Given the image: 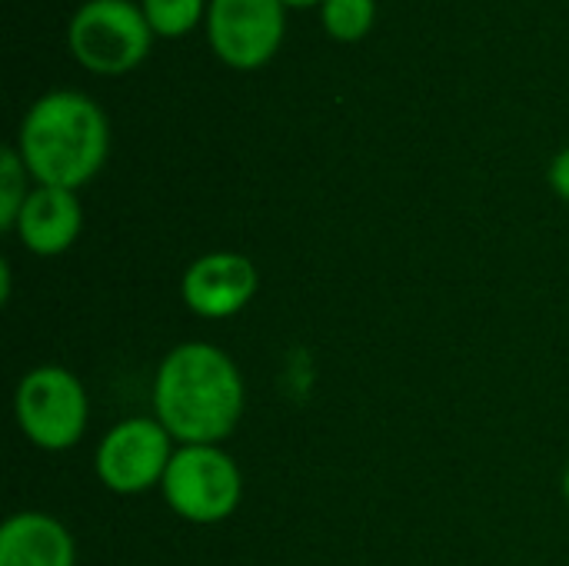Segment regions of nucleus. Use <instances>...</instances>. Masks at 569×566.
Segmentation results:
<instances>
[{"label": "nucleus", "instance_id": "17", "mask_svg": "<svg viewBox=\"0 0 569 566\" xmlns=\"http://www.w3.org/2000/svg\"><path fill=\"white\" fill-rule=\"evenodd\" d=\"M563 497H567V504H569V464H567V470H563Z\"/></svg>", "mask_w": 569, "mask_h": 566}, {"label": "nucleus", "instance_id": "10", "mask_svg": "<svg viewBox=\"0 0 569 566\" xmlns=\"http://www.w3.org/2000/svg\"><path fill=\"white\" fill-rule=\"evenodd\" d=\"M0 566H77V544L57 517L20 510L0 527Z\"/></svg>", "mask_w": 569, "mask_h": 566}, {"label": "nucleus", "instance_id": "12", "mask_svg": "<svg viewBox=\"0 0 569 566\" xmlns=\"http://www.w3.org/2000/svg\"><path fill=\"white\" fill-rule=\"evenodd\" d=\"M140 10L153 37H183L200 20H207V0H140Z\"/></svg>", "mask_w": 569, "mask_h": 566}, {"label": "nucleus", "instance_id": "11", "mask_svg": "<svg viewBox=\"0 0 569 566\" xmlns=\"http://www.w3.org/2000/svg\"><path fill=\"white\" fill-rule=\"evenodd\" d=\"M377 0H323L320 23L340 43H357L373 30Z\"/></svg>", "mask_w": 569, "mask_h": 566}, {"label": "nucleus", "instance_id": "13", "mask_svg": "<svg viewBox=\"0 0 569 566\" xmlns=\"http://www.w3.org/2000/svg\"><path fill=\"white\" fill-rule=\"evenodd\" d=\"M27 177H30V173H27V167H23L17 147H7V150L0 153V230H3V234H13L17 217H20V210H23V203H27V197H30Z\"/></svg>", "mask_w": 569, "mask_h": 566}, {"label": "nucleus", "instance_id": "7", "mask_svg": "<svg viewBox=\"0 0 569 566\" xmlns=\"http://www.w3.org/2000/svg\"><path fill=\"white\" fill-rule=\"evenodd\" d=\"M210 50L233 70H260L270 63L287 33V7L280 0H210Z\"/></svg>", "mask_w": 569, "mask_h": 566}, {"label": "nucleus", "instance_id": "3", "mask_svg": "<svg viewBox=\"0 0 569 566\" xmlns=\"http://www.w3.org/2000/svg\"><path fill=\"white\" fill-rule=\"evenodd\" d=\"M13 417L20 434L47 454L80 444L90 420V400L80 377L67 367L43 364L20 377L13 390Z\"/></svg>", "mask_w": 569, "mask_h": 566}, {"label": "nucleus", "instance_id": "14", "mask_svg": "<svg viewBox=\"0 0 569 566\" xmlns=\"http://www.w3.org/2000/svg\"><path fill=\"white\" fill-rule=\"evenodd\" d=\"M547 180H550V190H553L560 200H567L569 203V147L567 150H560V153L553 157Z\"/></svg>", "mask_w": 569, "mask_h": 566}, {"label": "nucleus", "instance_id": "1", "mask_svg": "<svg viewBox=\"0 0 569 566\" xmlns=\"http://www.w3.org/2000/svg\"><path fill=\"white\" fill-rule=\"evenodd\" d=\"M247 387L227 350L187 340L167 350L153 377V417L180 444H223L243 417Z\"/></svg>", "mask_w": 569, "mask_h": 566}, {"label": "nucleus", "instance_id": "2", "mask_svg": "<svg viewBox=\"0 0 569 566\" xmlns=\"http://www.w3.org/2000/svg\"><path fill=\"white\" fill-rule=\"evenodd\" d=\"M17 153L37 187L80 190L107 163L110 120L87 93L50 90L23 113Z\"/></svg>", "mask_w": 569, "mask_h": 566}, {"label": "nucleus", "instance_id": "5", "mask_svg": "<svg viewBox=\"0 0 569 566\" xmlns=\"http://www.w3.org/2000/svg\"><path fill=\"white\" fill-rule=\"evenodd\" d=\"M153 43V30L133 0H87L67 23L73 60L97 77L137 70Z\"/></svg>", "mask_w": 569, "mask_h": 566}, {"label": "nucleus", "instance_id": "4", "mask_svg": "<svg viewBox=\"0 0 569 566\" xmlns=\"http://www.w3.org/2000/svg\"><path fill=\"white\" fill-rule=\"evenodd\" d=\"M160 490L180 520L210 527L240 510L243 474L220 444H187L177 447Z\"/></svg>", "mask_w": 569, "mask_h": 566}, {"label": "nucleus", "instance_id": "9", "mask_svg": "<svg viewBox=\"0 0 569 566\" xmlns=\"http://www.w3.org/2000/svg\"><path fill=\"white\" fill-rule=\"evenodd\" d=\"M83 230V207L77 190L63 187H33L20 217H17V240L33 257H60L67 254Z\"/></svg>", "mask_w": 569, "mask_h": 566}, {"label": "nucleus", "instance_id": "15", "mask_svg": "<svg viewBox=\"0 0 569 566\" xmlns=\"http://www.w3.org/2000/svg\"><path fill=\"white\" fill-rule=\"evenodd\" d=\"M0 284H3V287H0V300L7 304V300H10V290H13V284H10V264H7V260L0 264Z\"/></svg>", "mask_w": 569, "mask_h": 566}, {"label": "nucleus", "instance_id": "16", "mask_svg": "<svg viewBox=\"0 0 569 566\" xmlns=\"http://www.w3.org/2000/svg\"><path fill=\"white\" fill-rule=\"evenodd\" d=\"M283 7H297V10H303V7H320L323 0H280Z\"/></svg>", "mask_w": 569, "mask_h": 566}, {"label": "nucleus", "instance_id": "8", "mask_svg": "<svg viewBox=\"0 0 569 566\" xmlns=\"http://www.w3.org/2000/svg\"><path fill=\"white\" fill-rule=\"evenodd\" d=\"M260 277L250 257L233 250H213L197 257L180 280V297L190 314L203 320H227L257 297Z\"/></svg>", "mask_w": 569, "mask_h": 566}, {"label": "nucleus", "instance_id": "6", "mask_svg": "<svg viewBox=\"0 0 569 566\" xmlns=\"http://www.w3.org/2000/svg\"><path fill=\"white\" fill-rule=\"evenodd\" d=\"M173 454V437L157 417H127L100 437L93 474L110 494L137 497L163 484Z\"/></svg>", "mask_w": 569, "mask_h": 566}]
</instances>
